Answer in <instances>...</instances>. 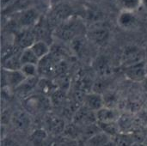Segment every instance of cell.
<instances>
[{
  "instance_id": "cell-2",
  "label": "cell",
  "mask_w": 147,
  "mask_h": 146,
  "mask_svg": "<svg viewBox=\"0 0 147 146\" xmlns=\"http://www.w3.org/2000/svg\"><path fill=\"white\" fill-rule=\"evenodd\" d=\"M125 75L131 81L142 83L147 77L146 65L143 63H140L138 65L127 67L125 71Z\"/></svg>"
},
{
  "instance_id": "cell-4",
  "label": "cell",
  "mask_w": 147,
  "mask_h": 146,
  "mask_svg": "<svg viewBox=\"0 0 147 146\" xmlns=\"http://www.w3.org/2000/svg\"><path fill=\"white\" fill-rule=\"evenodd\" d=\"M10 121L13 126L19 131H24L31 125V119L28 114L24 111L15 112L10 117Z\"/></svg>"
},
{
  "instance_id": "cell-24",
  "label": "cell",
  "mask_w": 147,
  "mask_h": 146,
  "mask_svg": "<svg viewBox=\"0 0 147 146\" xmlns=\"http://www.w3.org/2000/svg\"><path fill=\"white\" fill-rule=\"evenodd\" d=\"M146 72H147V63L146 64Z\"/></svg>"
},
{
  "instance_id": "cell-21",
  "label": "cell",
  "mask_w": 147,
  "mask_h": 146,
  "mask_svg": "<svg viewBox=\"0 0 147 146\" xmlns=\"http://www.w3.org/2000/svg\"><path fill=\"white\" fill-rule=\"evenodd\" d=\"M134 144L131 137L127 135H121L118 138V141L115 144L116 146H131Z\"/></svg>"
},
{
  "instance_id": "cell-17",
  "label": "cell",
  "mask_w": 147,
  "mask_h": 146,
  "mask_svg": "<svg viewBox=\"0 0 147 146\" xmlns=\"http://www.w3.org/2000/svg\"><path fill=\"white\" fill-rule=\"evenodd\" d=\"M21 71L27 78L28 77H35L39 76L38 65H34V64L22 65Z\"/></svg>"
},
{
  "instance_id": "cell-20",
  "label": "cell",
  "mask_w": 147,
  "mask_h": 146,
  "mask_svg": "<svg viewBox=\"0 0 147 146\" xmlns=\"http://www.w3.org/2000/svg\"><path fill=\"white\" fill-rule=\"evenodd\" d=\"M47 137V133L45 130L42 129H38L36 131H34L32 135H31V139L32 140H34V142H38L40 143L41 141L45 140Z\"/></svg>"
},
{
  "instance_id": "cell-16",
  "label": "cell",
  "mask_w": 147,
  "mask_h": 146,
  "mask_svg": "<svg viewBox=\"0 0 147 146\" xmlns=\"http://www.w3.org/2000/svg\"><path fill=\"white\" fill-rule=\"evenodd\" d=\"M109 142V137L105 133L96 134L90 139L89 146H105Z\"/></svg>"
},
{
  "instance_id": "cell-12",
  "label": "cell",
  "mask_w": 147,
  "mask_h": 146,
  "mask_svg": "<svg viewBox=\"0 0 147 146\" xmlns=\"http://www.w3.org/2000/svg\"><path fill=\"white\" fill-rule=\"evenodd\" d=\"M93 69L102 77H106L111 73V67L105 58H98L93 63Z\"/></svg>"
},
{
  "instance_id": "cell-19",
  "label": "cell",
  "mask_w": 147,
  "mask_h": 146,
  "mask_svg": "<svg viewBox=\"0 0 147 146\" xmlns=\"http://www.w3.org/2000/svg\"><path fill=\"white\" fill-rule=\"evenodd\" d=\"M104 107L115 108V104L117 102V97L113 93H107L104 96H102Z\"/></svg>"
},
{
  "instance_id": "cell-15",
  "label": "cell",
  "mask_w": 147,
  "mask_h": 146,
  "mask_svg": "<svg viewBox=\"0 0 147 146\" xmlns=\"http://www.w3.org/2000/svg\"><path fill=\"white\" fill-rule=\"evenodd\" d=\"M38 86L40 87V89H41V92L44 94V95H47V94H51L53 95L56 90V85L51 82L48 78H45V77H42L40 81H39V83H38Z\"/></svg>"
},
{
  "instance_id": "cell-23",
  "label": "cell",
  "mask_w": 147,
  "mask_h": 146,
  "mask_svg": "<svg viewBox=\"0 0 147 146\" xmlns=\"http://www.w3.org/2000/svg\"><path fill=\"white\" fill-rule=\"evenodd\" d=\"M131 146H145L143 144H140V143H134L133 145Z\"/></svg>"
},
{
  "instance_id": "cell-14",
  "label": "cell",
  "mask_w": 147,
  "mask_h": 146,
  "mask_svg": "<svg viewBox=\"0 0 147 146\" xmlns=\"http://www.w3.org/2000/svg\"><path fill=\"white\" fill-rule=\"evenodd\" d=\"M21 62L22 65H26V64H34V65H38L39 59L34 53V52L31 50L30 47L25 48L22 52L21 53Z\"/></svg>"
},
{
  "instance_id": "cell-3",
  "label": "cell",
  "mask_w": 147,
  "mask_h": 146,
  "mask_svg": "<svg viewBox=\"0 0 147 146\" xmlns=\"http://www.w3.org/2000/svg\"><path fill=\"white\" fill-rule=\"evenodd\" d=\"M49 100L44 96H34L26 100L25 106L28 110L30 111H41L49 109L50 108Z\"/></svg>"
},
{
  "instance_id": "cell-5",
  "label": "cell",
  "mask_w": 147,
  "mask_h": 146,
  "mask_svg": "<svg viewBox=\"0 0 147 146\" xmlns=\"http://www.w3.org/2000/svg\"><path fill=\"white\" fill-rule=\"evenodd\" d=\"M119 113L115 108L103 107L96 112V118L98 123H114L119 119Z\"/></svg>"
},
{
  "instance_id": "cell-11",
  "label": "cell",
  "mask_w": 147,
  "mask_h": 146,
  "mask_svg": "<svg viewBox=\"0 0 147 146\" xmlns=\"http://www.w3.org/2000/svg\"><path fill=\"white\" fill-rule=\"evenodd\" d=\"M40 79L38 77H28L26 78L16 89L19 94L22 95H27L28 93L31 92L36 86H38Z\"/></svg>"
},
{
  "instance_id": "cell-10",
  "label": "cell",
  "mask_w": 147,
  "mask_h": 146,
  "mask_svg": "<svg viewBox=\"0 0 147 146\" xmlns=\"http://www.w3.org/2000/svg\"><path fill=\"white\" fill-rule=\"evenodd\" d=\"M22 65L21 62V56L10 55L3 59L2 69L6 71H20Z\"/></svg>"
},
{
  "instance_id": "cell-6",
  "label": "cell",
  "mask_w": 147,
  "mask_h": 146,
  "mask_svg": "<svg viewBox=\"0 0 147 146\" xmlns=\"http://www.w3.org/2000/svg\"><path fill=\"white\" fill-rule=\"evenodd\" d=\"M56 65L53 62V59L47 56L41 59L38 63V71L39 76L47 78L49 76L56 72Z\"/></svg>"
},
{
  "instance_id": "cell-22",
  "label": "cell",
  "mask_w": 147,
  "mask_h": 146,
  "mask_svg": "<svg viewBox=\"0 0 147 146\" xmlns=\"http://www.w3.org/2000/svg\"><path fill=\"white\" fill-rule=\"evenodd\" d=\"M141 86H142V89H143V90L147 93V77H146V79L141 83Z\"/></svg>"
},
{
  "instance_id": "cell-1",
  "label": "cell",
  "mask_w": 147,
  "mask_h": 146,
  "mask_svg": "<svg viewBox=\"0 0 147 146\" xmlns=\"http://www.w3.org/2000/svg\"><path fill=\"white\" fill-rule=\"evenodd\" d=\"M27 77L22 71H6L2 69V83L3 87L5 83L13 88H17Z\"/></svg>"
},
{
  "instance_id": "cell-8",
  "label": "cell",
  "mask_w": 147,
  "mask_h": 146,
  "mask_svg": "<svg viewBox=\"0 0 147 146\" xmlns=\"http://www.w3.org/2000/svg\"><path fill=\"white\" fill-rule=\"evenodd\" d=\"M46 125L49 132H51L53 134H59L61 133L65 127V121L60 119L59 117L49 114L46 119Z\"/></svg>"
},
{
  "instance_id": "cell-18",
  "label": "cell",
  "mask_w": 147,
  "mask_h": 146,
  "mask_svg": "<svg viewBox=\"0 0 147 146\" xmlns=\"http://www.w3.org/2000/svg\"><path fill=\"white\" fill-rule=\"evenodd\" d=\"M101 129L105 133V134L111 135H117L118 134V131H119V126L118 124L116 125L115 122L114 123H98Z\"/></svg>"
},
{
  "instance_id": "cell-7",
  "label": "cell",
  "mask_w": 147,
  "mask_h": 146,
  "mask_svg": "<svg viewBox=\"0 0 147 146\" xmlns=\"http://www.w3.org/2000/svg\"><path fill=\"white\" fill-rule=\"evenodd\" d=\"M84 102L87 107L91 111H98L104 107L102 96L99 93H89L84 96Z\"/></svg>"
},
{
  "instance_id": "cell-9",
  "label": "cell",
  "mask_w": 147,
  "mask_h": 146,
  "mask_svg": "<svg viewBox=\"0 0 147 146\" xmlns=\"http://www.w3.org/2000/svg\"><path fill=\"white\" fill-rule=\"evenodd\" d=\"M142 53L139 50L132 48L125 52L122 57V62L123 65H126V67H129L142 63Z\"/></svg>"
},
{
  "instance_id": "cell-13",
  "label": "cell",
  "mask_w": 147,
  "mask_h": 146,
  "mask_svg": "<svg viewBox=\"0 0 147 146\" xmlns=\"http://www.w3.org/2000/svg\"><path fill=\"white\" fill-rule=\"evenodd\" d=\"M30 48L34 52V53L35 54V56L38 58L39 60L47 56L49 52V46L43 41L34 42V44L30 46Z\"/></svg>"
}]
</instances>
